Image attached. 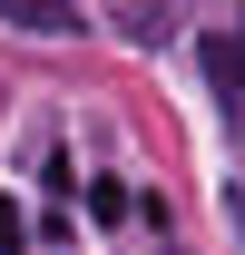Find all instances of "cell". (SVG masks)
<instances>
[{
  "label": "cell",
  "instance_id": "cell-1",
  "mask_svg": "<svg viewBox=\"0 0 245 255\" xmlns=\"http://www.w3.org/2000/svg\"><path fill=\"white\" fill-rule=\"evenodd\" d=\"M206 89H216V108H226V128L245 137V39H226V30L206 39Z\"/></svg>",
  "mask_w": 245,
  "mask_h": 255
},
{
  "label": "cell",
  "instance_id": "cell-2",
  "mask_svg": "<svg viewBox=\"0 0 245 255\" xmlns=\"http://www.w3.org/2000/svg\"><path fill=\"white\" fill-rule=\"evenodd\" d=\"M20 246H30V216H20V206L0 196V255H20Z\"/></svg>",
  "mask_w": 245,
  "mask_h": 255
},
{
  "label": "cell",
  "instance_id": "cell-3",
  "mask_svg": "<svg viewBox=\"0 0 245 255\" xmlns=\"http://www.w3.org/2000/svg\"><path fill=\"white\" fill-rule=\"evenodd\" d=\"M236 226H245V187H236Z\"/></svg>",
  "mask_w": 245,
  "mask_h": 255
}]
</instances>
